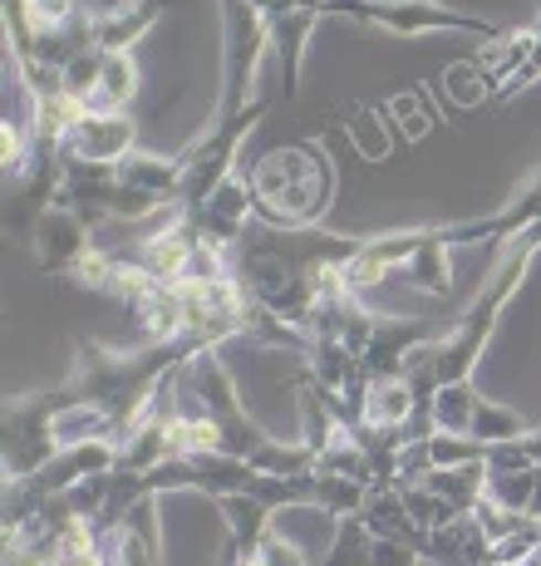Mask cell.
<instances>
[{"label":"cell","mask_w":541,"mask_h":566,"mask_svg":"<svg viewBox=\"0 0 541 566\" xmlns=\"http://www.w3.org/2000/svg\"><path fill=\"white\" fill-rule=\"evenodd\" d=\"M30 247H35V261L50 276L74 281V271L94 252V227L84 222L79 212H70V207L50 202L45 212L35 217V227H30Z\"/></svg>","instance_id":"10"},{"label":"cell","mask_w":541,"mask_h":566,"mask_svg":"<svg viewBox=\"0 0 541 566\" xmlns=\"http://www.w3.org/2000/svg\"><path fill=\"white\" fill-rule=\"evenodd\" d=\"M532 429V423L522 419V413H512L507 405H492V399H482L478 395V405H473V429H468V439H478V443H512V439H522V433Z\"/></svg>","instance_id":"14"},{"label":"cell","mask_w":541,"mask_h":566,"mask_svg":"<svg viewBox=\"0 0 541 566\" xmlns=\"http://www.w3.org/2000/svg\"><path fill=\"white\" fill-rule=\"evenodd\" d=\"M537 256H541V222L527 227V232L512 237V242H502V256H497L487 286H478V296L468 301V311L448 325V335H443L438 345H428V350H418L414 360H409V375H414L418 395H424L428 405L443 385L473 379V369H478L487 340H492L497 321H502V311H507V301L517 296V286L527 281V271H532Z\"/></svg>","instance_id":"3"},{"label":"cell","mask_w":541,"mask_h":566,"mask_svg":"<svg viewBox=\"0 0 541 566\" xmlns=\"http://www.w3.org/2000/svg\"><path fill=\"white\" fill-rule=\"evenodd\" d=\"M54 413H60V385L25 389V395L6 399V413H0V433H6L0 468H6V483H25V478H35L60 453V443H54Z\"/></svg>","instance_id":"6"},{"label":"cell","mask_w":541,"mask_h":566,"mask_svg":"<svg viewBox=\"0 0 541 566\" xmlns=\"http://www.w3.org/2000/svg\"><path fill=\"white\" fill-rule=\"evenodd\" d=\"M172 385H178V405L208 413V419L216 423V433H222V453H236V459L256 463L262 453H270L280 443L242 409V395H236L232 375H226V365H222V355L216 350L192 355V360L178 369Z\"/></svg>","instance_id":"5"},{"label":"cell","mask_w":541,"mask_h":566,"mask_svg":"<svg viewBox=\"0 0 541 566\" xmlns=\"http://www.w3.org/2000/svg\"><path fill=\"white\" fill-rule=\"evenodd\" d=\"M138 154L134 114H79L60 144V163H124Z\"/></svg>","instance_id":"11"},{"label":"cell","mask_w":541,"mask_h":566,"mask_svg":"<svg viewBox=\"0 0 541 566\" xmlns=\"http://www.w3.org/2000/svg\"><path fill=\"white\" fill-rule=\"evenodd\" d=\"M473 405H478L473 379H463V385H443L438 395H433V423H438L443 433H468L473 429Z\"/></svg>","instance_id":"15"},{"label":"cell","mask_w":541,"mask_h":566,"mask_svg":"<svg viewBox=\"0 0 541 566\" xmlns=\"http://www.w3.org/2000/svg\"><path fill=\"white\" fill-rule=\"evenodd\" d=\"M162 10H172V0H128V6H114V10H94L89 45L94 50H134L162 20Z\"/></svg>","instance_id":"13"},{"label":"cell","mask_w":541,"mask_h":566,"mask_svg":"<svg viewBox=\"0 0 541 566\" xmlns=\"http://www.w3.org/2000/svg\"><path fill=\"white\" fill-rule=\"evenodd\" d=\"M138 60L134 50H79L60 70V90L70 94L84 114H128V104L138 99Z\"/></svg>","instance_id":"7"},{"label":"cell","mask_w":541,"mask_h":566,"mask_svg":"<svg viewBox=\"0 0 541 566\" xmlns=\"http://www.w3.org/2000/svg\"><path fill=\"white\" fill-rule=\"evenodd\" d=\"M266 20L270 35V54L280 60V99H296L300 90V60H306L310 30L320 25L325 15H344L350 0H252Z\"/></svg>","instance_id":"8"},{"label":"cell","mask_w":541,"mask_h":566,"mask_svg":"<svg viewBox=\"0 0 541 566\" xmlns=\"http://www.w3.org/2000/svg\"><path fill=\"white\" fill-rule=\"evenodd\" d=\"M178 212H188V222L198 227V237L216 252H232L236 242H242V232L256 222V192H252V172H226L222 182L202 198L198 207H178Z\"/></svg>","instance_id":"9"},{"label":"cell","mask_w":541,"mask_h":566,"mask_svg":"<svg viewBox=\"0 0 541 566\" xmlns=\"http://www.w3.org/2000/svg\"><path fill=\"white\" fill-rule=\"evenodd\" d=\"M256 217L270 227H320L335 202V163L316 144H286L252 168Z\"/></svg>","instance_id":"4"},{"label":"cell","mask_w":541,"mask_h":566,"mask_svg":"<svg viewBox=\"0 0 541 566\" xmlns=\"http://www.w3.org/2000/svg\"><path fill=\"white\" fill-rule=\"evenodd\" d=\"M364 247V237L335 227H270L256 217L232 247V271L256 311L306 335L310 315L335 286V271Z\"/></svg>","instance_id":"1"},{"label":"cell","mask_w":541,"mask_h":566,"mask_svg":"<svg viewBox=\"0 0 541 566\" xmlns=\"http://www.w3.org/2000/svg\"><path fill=\"white\" fill-rule=\"evenodd\" d=\"M202 350H222V345H208L202 335H172V340H144L134 350H114V345L74 335V365L64 375V389L74 405L104 409L114 419V443H124L138 429V419L153 409L158 389Z\"/></svg>","instance_id":"2"},{"label":"cell","mask_w":541,"mask_h":566,"mask_svg":"<svg viewBox=\"0 0 541 566\" xmlns=\"http://www.w3.org/2000/svg\"><path fill=\"white\" fill-rule=\"evenodd\" d=\"M418 562L424 557H418L414 547L379 537L360 513H350V517L335 522V547L320 566H418Z\"/></svg>","instance_id":"12"},{"label":"cell","mask_w":541,"mask_h":566,"mask_svg":"<svg viewBox=\"0 0 541 566\" xmlns=\"http://www.w3.org/2000/svg\"><path fill=\"white\" fill-rule=\"evenodd\" d=\"M114 6H128V0H94V10H114Z\"/></svg>","instance_id":"16"}]
</instances>
